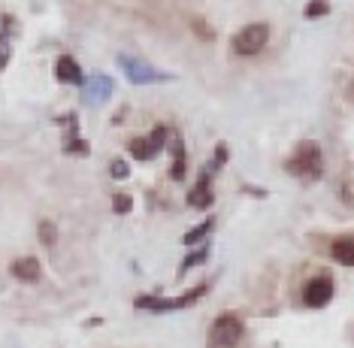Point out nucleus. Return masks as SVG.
Instances as JSON below:
<instances>
[{"label":"nucleus","mask_w":354,"mask_h":348,"mask_svg":"<svg viewBox=\"0 0 354 348\" xmlns=\"http://www.w3.org/2000/svg\"><path fill=\"white\" fill-rule=\"evenodd\" d=\"M131 206H133V200L127 197V194H115V200H112V209H115L118 215H127L131 212Z\"/></svg>","instance_id":"nucleus-18"},{"label":"nucleus","mask_w":354,"mask_h":348,"mask_svg":"<svg viewBox=\"0 0 354 348\" xmlns=\"http://www.w3.org/2000/svg\"><path fill=\"white\" fill-rule=\"evenodd\" d=\"M112 97V79L109 76H91L88 82L82 85V103L85 107H100Z\"/></svg>","instance_id":"nucleus-7"},{"label":"nucleus","mask_w":354,"mask_h":348,"mask_svg":"<svg viewBox=\"0 0 354 348\" xmlns=\"http://www.w3.org/2000/svg\"><path fill=\"white\" fill-rule=\"evenodd\" d=\"M167 136H170V131H167V127H158V131L151 136H146V140H133L131 143V155L140 158V161H151L167 145Z\"/></svg>","instance_id":"nucleus-8"},{"label":"nucleus","mask_w":354,"mask_h":348,"mask_svg":"<svg viewBox=\"0 0 354 348\" xmlns=\"http://www.w3.org/2000/svg\"><path fill=\"white\" fill-rule=\"evenodd\" d=\"M333 279L330 276H315V279H309L303 285V303L309 306V309H321V306H327L330 300H333Z\"/></svg>","instance_id":"nucleus-6"},{"label":"nucleus","mask_w":354,"mask_h":348,"mask_svg":"<svg viewBox=\"0 0 354 348\" xmlns=\"http://www.w3.org/2000/svg\"><path fill=\"white\" fill-rule=\"evenodd\" d=\"M10 55H12V43H10V37L0 30V70L10 64Z\"/></svg>","instance_id":"nucleus-17"},{"label":"nucleus","mask_w":354,"mask_h":348,"mask_svg":"<svg viewBox=\"0 0 354 348\" xmlns=\"http://www.w3.org/2000/svg\"><path fill=\"white\" fill-rule=\"evenodd\" d=\"M173 155H176L173 179H182V173H185V149H182V140H179V136H173Z\"/></svg>","instance_id":"nucleus-14"},{"label":"nucleus","mask_w":354,"mask_h":348,"mask_svg":"<svg viewBox=\"0 0 354 348\" xmlns=\"http://www.w3.org/2000/svg\"><path fill=\"white\" fill-rule=\"evenodd\" d=\"M109 173L115 176V179H127V173H131V170H127V164H124V161H112Z\"/></svg>","instance_id":"nucleus-20"},{"label":"nucleus","mask_w":354,"mask_h":348,"mask_svg":"<svg viewBox=\"0 0 354 348\" xmlns=\"http://www.w3.org/2000/svg\"><path fill=\"white\" fill-rule=\"evenodd\" d=\"M206 294V282H200L194 291H188V294L182 297H136L133 306L136 309H146V312H179V309H188V306H194L200 297Z\"/></svg>","instance_id":"nucleus-1"},{"label":"nucleus","mask_w":354,"mask_h":348,"mask_svg":"<svg viewBox=\"0 0 354 348\" xmlns=\"http://www.w3.org/2000/svg\"><path fill=\"white\" fill-rule=\"evenodd\" d=\"M12 276L19 282H37L39 279V261L37 257H19L12 264Z\"/></svg>","instance_id":"nucleus-12"},{"label":"nucleus","mask_w":354,"mask_h":348,"mask_svg":"<svg viewBox=\"0 0 354 348\" xmlns=\"http://www.w3.org/2000/svg\"><path fill=\"white\" fill-rule=\"evenodd\" d=\"M212 224H215L212 218H206L203 224H197L194 230H188V233H185L182 242H185V246H197V242H203V239H206V233H212Z\"/></svg>","instance_id":"nucleus-13"},{"label":"nucleus","mask_w":354,"mask_h":348,"mask_svg":"<svg viewBox=\"0 0 354 348\" xmlns=\"http://www.w3.org/2000/svg\"><path fill=\"white\" fill-rule=\"evenodd\" d=\"M345 97H348V103H354V79L348 82V91H345Z\"/></svg>","instance_id":"nucleus-22"},{"label":"nucleus","mask_w":354,"mask_h":348,"mask_svg":"<svg viewBox=\"0 0 354 348\" xmlns=\"http://www.w3.org/2000/svg\"><path fill=\"white\" fill-rule=\"evenodd\" d=\"M224 161H227V149H224V145H218V149H215L212 164H209V173H218V170L224 167Z\"/></svg>","instance_id":"nucleus-19"},{"label":"nucleus","mask_w":354,"mask_h":348,"mask_svg":"<svg viewBox=\"0 0 354 348\" xmlns=\"http://www.w3.org/2000/svg\"><path fill=\"white\" fill-rule=\"evenodd\" d=\"M55 76H58L61 82H67V85H79L82 82V67H79L70 55H61V58L55 61Z\"/></svg>","instance_id":"nucleus-10"},{"label":"nucleus","mask_w":354,"mask_h":348,"mask_svg":"<svg viewBox=\"0 0 354 348\" xmlns=\"http://www.w3.org/2000/svg\"><path fill=\"white\" fill-rule=\"evenodd\" d=\"M39 237H43L46 246H52V242H55V228H52L49 221H46V224H39Z\"/></svg>","instance_id":"nucleus-21"},{"label":"nucleus","mask_w":354,"mask_h":348,"mask_svg":"<svg viewBox=\"0 0 354 348\" xmlns=\"http://www.w3.org/2000/svg\"><path fill=\"white\" fill-rule=\"evenodd\" d=\"M118 64H122V70H124V76L131 79L133 85H155V82H167V73H160L155 70L149 61H142V58H133V55H118Z\"/></svg>","instance_id":"nucleus-4"},{"label":"nucleus","mask_w":354,"mask_h":348,"mask_svg":"<svg viewBox=\"0 0 354 348\" xmlns=\"http://www.w3.org/2000/svg\"><path fill=\"white\" fill-rule=\"evenodd\" d=\"M288 173L300 176V179H318L321 170H324V161H321V149L315 143H303L300 149L288 158Z\"/></svg>","instance_id":"nucleus-3"},{"label":"nucleus","mask_w":354,"mask_h":348,"mask_svg":"<svg viewBox=\"0 0 354 348\" xmlns=\"http://www.w3.org/2000/svg\"><path fill=\"white\" fill-rule=\"evenodd\" d=\"M330 257L342 266H354V237H339L330 246Z\"/></svg>","instance_id":"nucleus-11"},{"label":"nucleus","mask_w":354,"mask_h":348,"mask_svg":"<svg viewBox=\"0 0 354 348\" xmlns=\"http://www.w3.org/2000/svg\"><path fill=\"white\" fill-rule=\"evenodd\" d=\"M206 255H209V248H200V252H194V255H188L182 261V266H179V276H185V273L191 270V266H197V264H203L206 261Z\"/></svg>","instance_id":"nucleus-16"},{"label":"nucleus","mask_w":354,"mask_h":348,"mask_svg":"<svg viewBox=\"0 0 354 348\" xmlns=\"http://www.w3.org/2000/svg\"><path fill=\"white\" fill-rule=\"evenodd\" d=\"M267 39H270V28H267V24H245V28L233 37V52L243 55V58H252V55L263 52Z\"/></svg>","instance_id":"nucleus-5"},{"label":"nucleus","mask_w":354,"mask_h":348,"mask_svg":"<svg viewBox=\"0 0 354 348\" xmlns=\"http://www.w3.org/2000/svg\"><path fill=\"white\" fill-rule=\"evenodd\" d=\"M327 10H330V3L327 0H312V3H306V19H321V15H327Z\"/></svg>","instance_id":"nucleus-15"},{"label":"nucleus","mask_w":354,"mask_h":348,"mask_svg":"<svg viewBox=\"0 0 354 348\" xmlns=\"http://www.w3.org/2000/svg\"><path fill=\"white\" fill-rule=\"evenodd\" d=\"M188 206H194V209H209V206H212V188H209V170H203V173H200L197 185L188 191Z\"/></svg>","instance_id":"nucleus-9"},{"label":"nucleus","mask_w":354,"mask_h":348,"mask_svg":"<svg viewBox=\"0 0 354 348\" xmlns=\"http://www.w3.org/2000/svg\"><path fill=\"white\" fill-rule=\"evenodd\" d=\"M243 333H245L243 318H236L233 312H224L212 321V327H209V345L212 348H236Z\"/></svg>","instance_id":"nucleus-2"}]
</instances>
